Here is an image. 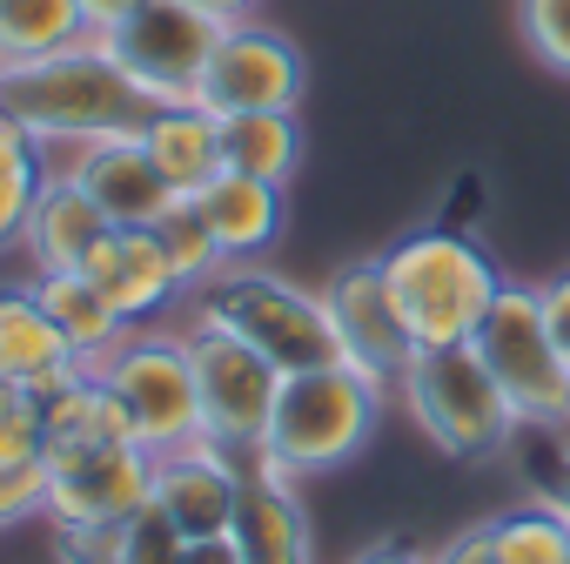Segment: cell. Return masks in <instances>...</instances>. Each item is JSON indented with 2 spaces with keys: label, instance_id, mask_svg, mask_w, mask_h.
I'll list each match as a JSON object with an SVG mask.
<instances>
[{
  "label": "cell",
  "instance_id": "cell-31",
  "mask_svg": "<svg viewBox=\"0 0 570 564\" xmlns=\"http://www.w3.org/2000/svg\"><path fill=\"white\" fill-rule=\"evenodd\" d=\"M48 510V457L28 464H0V531H14Z\"/></svg>",
  "mask_w": 570,
  "mask_h": 564
},
{
  "label": "cell",
  "instance_id": "cell-35",
  "mask_svg": "<svg viewBox=\"0 0 570 564\" xmlns=\"http://www.w3.org/2000/svg\"><path fill=\"white\" fill-rule=\"evenodd\" d=\"M181 564H242V551H235L228 531H222V537H188V544H181Z\"/></svg>",
  "mask_w": 570,
  "mask_h": 564
},
{
  "label": "cell",
  "instance_id": "cell-9",
  "mask_svg": "<svg viewBox=\"0 0 570 564\" xmlns=\"http://www.w3.org/2000/svg\"><path fill=\"white\" fill-rule=\"evenodd\" d=\"M222 28L228 21L202 14L195 0H141V8L128 21H115L101 41H108V55L121 61V75L155 108H175V101L202 95V75H208V55H215Z\"/></svg>",
  "mask_w": 570,
  "mask_h": 564
},
{
  "label": "cell",
  "instance_id": "cell-28",
  "mask_svg": "<svg viewBox=\"0 0 570 564\" xmlns=\"http://www.w3.org/2000/svg\"><path fill=\"white\" fill-rule=\"evenodd\" d=\"M517 35L537 68L570 81V0H517Z\"/></svg>",
  "mask_w": 570,
  "mask_h": 564
},
{
  "label": "cell",
  "instance_id": "cell-15",
  "mask_svg": "<svg viewBox=\"0 0 570 564\" xmlns=\"http://www.w3.org/2000/svg\"><path fill=\"white\" fill-rule=\"evenodd\" d=\"M81 275H95V290H101L135 330L155 323V317H168L175 303H188V290H181V275H175V255H168L161 228H108V242L88 255Z\"/></svg>",
  "mask_w": 570,
  "mask_h": 564
},
{
  "label": "cell",
  "instance_id": "cell-4",
  "mask_svg": "<svg viewBox=\"0 0 570 564\" xmlns=\"http://www.w3.org/2000/svg\"><path fill=\"white\" fill-rule=\"evenodd\" d=\"M188 317L235 330V337L255 343L282 377L343 363L323 290H303L296 275H275V269H262V262H228L208 290H195V310H188Z\"/></svg>",
  "mask_w": 570,
  "mask_h": 564
},
{
  "label": "cell",
  "instance_id": "cell-10",
  "mask_svg": "<svg viewBox=\"0 0 570 564\" xmlns=\"http://www.w3.org/2000/svg\"><path fill=\"white\" fill-rule=\"evenodd\" d=\"M303 88H309L303 48L282 35V28H262L248 14V21H228L222 28L195 101L208 115H255V108H303Z\"/></svg>",
  "mask_w": 570,
  "mask_h": 564
},
{
  "label": "cell",
  "instance_id": "cell-36",
  "mask_svg": "<svg viewBox=\"0 0 570 564\" xmlns=\"http://www.w3.org/2000/svg\"><path fill=\"white\" fill-rule=\"evenodd\" d=\"M350 564H423V557H416V551H410L403 537H376V544H363V551H356Z\"/></svg>",
  "mask_w": 570,
  "mask_h": 564
},
{
  "label": "cell",
  "instance_id": "cell-6",
  "mask_svg": "<svg viewBox=\"0 0 570 564\" xmlns=\"http://www.w3.org/2000/svg\"><path fill=\"white\" fill-rule=\"evenodd\" d=\"M95 377L115 390L135 444L148 450H181V444H202V390H195V363H188V337L181 330H128L101 363Z\"/></svg>",
  "mask_w": 570,
  "mask_h": 564
},
{
  "label": "cell",
  "instance_id": "cell-21",
  "mask_svg": "<svg viewBox=\"0 0 570 564\" xmlns=\"http://www.w3.org/2000/svg\"><path fill=\"white\" fill-rule=\"evenodd\" d=\"M35 290H41V303H48V317H55V330L68 337V350L95 370L135 323L95 290V275H81V269H61V275H35Z\"/></svg>",
  "mask_w": 570,
  "mask_h": 564
},
{
  "label": "cell",
  "instance_id": "cell-23",
  "mask_svg": "<svg viewBox=\"0 0 570 564\" xmlns=\"http://www.w3.org/2000/svg\"><path fill=\"white\" fill-rule=\"evenodd\" d=\"M41 424H48V450H88V444H121L135 437L115 390L95 370H75L68 383H55L41 397Z\"/></svg>",
  "mask_w": 570,
  "mask_h": 564
},
{
  "label": "cell",
  "instance_id": "cell-16",
  "mask_svg": "<svg viewBox=\"0 0 570 564\" xmlns=\"http://www.w3.org/2000/svg\"><path fill=\"white\" fill-rule=\"evenodd\" d=\"M228 537H235L242 564H316V537H309L303 490H296V477H282L268 464H248Z\"/></svg>",
  "mask_w": 570,
  "mask_h": 564
},
{
  "label": "cell",
  "instance_id": "cell-29",
  "mask_svg": "<svg viewBox=\"0 0 570 564\" xmlns=\"http://www.w3.org/2000/svg\"><path fill=\"white\" fill-rule=\"evenodd\" d=\"M48 457V424H41V390L0 383V464Z\"/></svg>",
  "mask_w": 570,
  "mask_h": 564
},
{
  "label": "cell",
  "instance_id": "cell-17",
  "mask_svg": "<svg viewBox=\"0 0 570 564\" xmlns=\"http://www.w3.org/2000/svg\"><path fill=\"white\" fill-rule=\"evenodd\" d=\"M75 370H88V363L55 330V317H48V303L35 290V275L28 282H0V383H28V390L48 397Z\"/></svg>",
  "mask_w": 570,
  "mask_h": 564
},
{
  "label": "cell",
  "instance_id": "cell-1",
  "mask_svg": "<svg viewBox=\"0 0 570 564\" xmlns=\"http://www.w3.org/2000/svg\"><path fill=\"white\" fill-rule=\"evenodd\" d=\"M0 115L21 121L41 148H81V142H101V135H141L155 101L121 75L108 41L88 35V41H75L48 61L0 75Z\"/></svg>",
  "mask_w": 570,
  "mask_h": 564
},
{
  "label": "cell",
  "instance_id": "cell-26",
  "mask_svg": "<svg viewBox=\"0 0 570 564\" xmlns=\"http://www.w3.org/2000/svg\"><path fill=\"white\" fill-rule=\"evenodd\" d=\"M483 537H490L497 564H570V517L550 497L483 517Z\"/></svg>",
  "mask_w": 570,
  "mask_h": 564
},
{
  "label": "cell",
  "instance_id": "cell-38",
  "mask_svg": "<svg viewBox=\"0 0 570 564\" xmlns=\"http://www.w3.org/2000/svg\"><path fill=\"white\" fill-rule=\"evenodd\" d=\"M195 8H202V14H215V21H248L262 0H195Z\"/></svg>",
  "mask_w": 570,
  "mask_h": 564
},
{
  "label": "cell",
  "instance_id": "cell-18",
  "mask_svg": "<svg viewBox=\"0 0 570 564\" xmlns=\"http://www.w3.org/2000/svg\"><path fill=\"white\" fill-rule=\"evenodd\" d=\"M108 215H101V202L75 182V175H48V188H41V202H35V215H28V228H21V249H28V262H35V275H61V269H88V255L108 242Z\"/></svg>",
  "mask_w": 570,
  "mask_h": 564
},
{
  "label": "cell",
  "instance_id": "cell-14",
  "mask_svg": "<svg viewBox=\"0 0 570 564\" xmlns=\"http://www.w3.org/2000/svg\"><path fill=\"white\" fill-rule=\"evenodd\" d=\"M61 175H75V182L101 202V215H108L115 228H161L168 208L181 202V195L161 182V168L148 162L141 135H101V142H81V148H68Z\"/></svg>",
  "mask_w": 570,
  "mask_h": 564
},
{
  "label": "cell",
  "instance_id": "cell-37",
  "mask_svg": "<svg viewBox=\"0 0 570 564\" xmlns=\"http://www.w3.org/2000/svg\"><path fill=\"white\" fill-rule=\"evenodd\" d=\"M135 8H141V0H81V14H88V28H95V35H108V28H115V21H128Z\"/></svg>",
  "mask_w": 570,
  "mask_h": 564
},
{
  "label": "cell",
  "instance_id": "cell-5",
  "mask_svg": "<svg viewBox=\"0 0 570 564\" xmlns=\"http://www.w3.org/2000/svg\"><path fill=\"white\" fill-rule=\"evenodd\" d=\"M410 410V424L443 450V457H497L523 424L510 410V397L497 390V377L483 370L476 343H416L403 377L390 383Z\"/></svg>",
  "mask_w": 570,
  "mask_h": 564
},
{
  "label": "cell",
  "instance_id": "cell-34",
  "mask_svg": "<svg viewBox=\"0 0 570 564\" xmlns=\"http://www.w3.org/2000/svg\"><path fill=\"white\" fill-rule=\"evenodd\" d=\"M423 564H497V551H490V537H483V524H470V531H456V537H443Z\"/></svg>",
  "mask_w": 570,
  "mask_h": 564
},
{
  "label": "cell",
  "instance_id": "cell-25",
  "mask_svg": "<svg viewBox=\"0 0 570 564\" xmlns=\"http://www.w3.org/2000/svg\"><path fill=\"white\" fill-rule=\"evenodd\" d=\"M48 175H55L48 148H41L21 121L0 115V255L21 249V228H28V215H35Z\"/></svg>",
  "mask_w": 570,
  "mask_h": 564
},
{
  "label": "cell",
  "instance_id": "cell-32",
  "mask_svg": "<svg viewBox=\"0 0 570 564\" xmlns=\"http://www.w3.org/2000/svg\"><path fill=\"white\" fill-rule=\"evenodd\" d=\"M121 524H55V551L61 564H115Z\"/></svg>",
  "mask_w": 570,
  "mask_h": 564
},
{
  "label": "cell",
  "instance_id": "cell-2",
  "mask_svg": "<svg viewBox=\"0 0 570 564\" xmlns=\"http://www.w3.org/2000/svg\"><path fill=\"white\" fill-rule=\"evenodd\" d=\"M376 262L396 296V317L416 343H470L483 330L497 290L510 282L490 262V249L463 228H410Z\"/></svg>",
  "mask_w": 570,
  "mask_h": 564
},
{
  "label": "cell",
  "instance_id": "cell-40",
  "mask_svg": "<svg viewBox=\"0 0 570 564\" xmlns=\"http://www.w3.org/2000/svg\"><path fill=\"white\" fill-rule=\"evenodd\" d=\"M563 430H570V417H563Z\"/></svg>",
  "mask_w": 570,
  "mask_h": 564
},
{
  "label": "cell",
  "instance_id": "cell-27",
  "mask_svg": "<svg viewBox=\"0 0 570 564\" xmlns=\"http://www.w3.org/2000/svg\"><path fill=\"white\" fill-rule=\"evenodd\" d=\"M161 242H168V255H175V275H181V290H188V296L208 290V282L228 269V255H222V242L208 235V222L195 215V202H175V208H168Z\"/></svg>",
  "mask_w": 570,
  "mask_h": 564
},
{
  "label": "cell",
  "instance_id": "cell-3",
  "mask_svg": "<svg viewBox=\"0 0 570 564\" xmlns=\"http://www.w3.org/2000/svg\"><path fill=\"white\" fill-rule=\"evenodd\" d=\"M383 403H390V383L363 377L356 363L296 370V377H282V397H275L262 457H248V464H268V470L296 477V484L303 477H323V470L350 464L376 437Z\"/></svg>",
  "mask_w": 570,
  "mask_h": 564
},
{
  "label": "cell",
  "instance_id": "cell-30",
  "mask_svg": "<svg viewBox=\"0 0 570 564\" xmlns=\"http://www.w3.org/2000/svg\"><path fill=\"white\" fill-rule=\"evenodd\" d=\"M181 531L155 510V504H141L128 524H121V544H115V564H181Z\"/></svg>",
  "mask_w": 570,
  "mask_h": 564
},
{
  "label": "cell",
  "instance_id": "cell-12",
  "mask_svg": "<svg viewBox=\"0 0 570 564\" xmlns=\"http://www.w3.org/2000/svg\"><path fill=\"white\" fill-rule=\"evenodd\" d=\"M323 303H330V323H336V350L343 363H356L363 377L376 383H396L416 337L403 330L396 317V296H390V282H383V262L363 255V262H343L330 282H323Z\"/></svg>",
  "mask_w": 570,
  "mask_h": 564
},
{
  "label": "cell",
  "instance_id": "cell-33",
  "mask_svg": "<svg viewBox=\"0 0 570 564\" xmlns=\"http://www.w3.org/2000/svg\"><path fill=\"white\" fill-rule=\"evenodd\" d=\"M537 303H543L550 343H557V350H563V363H570V269H557V275H543V282H537Z\"/></svg>",
  "mask_w": 570,
  "mask_h": 564
},
{
  "label": "cell",
  "instance_id": "cell-39",
  "mask_svg": "<svg viewBox=\"0 0 570 564\" xmlns=\"http://www.w3.org/2000/svg\"><path fill=\"white\" fill-rule=\"evenodd\" d=\"M563 517H570V450H563V464H557V477H550V490H543Z\"/></svg>",
  "mask_w": 570,
  "mask_h": 564
},
{
  "label": "cell",
  "instance_id": "cell-19",
  "mask_svg": "<svg viewBox=\"0 0 570 564\" xmlns=\"http://www.w3.org/2000/svg\"><path fill=\"white\" fill-rule=\"evenodd\" d=\"M195 202V215L208 222V235L222 242V255L228 262H255L262 249H275V235H282V188L275 182H255V175H242V168H222L202 195H188Z\"/></svg>",
  "mask_w": 570,
  "mask_h": 564
},
{
  "label": "cell",
  "instance_id": "cell-8",
  "mask_svg": "<svg viewBox=\"0 0 570 564\" xmlns=\"http://www.w3.org/2000/svg\"><path fill=\"white\" fill-rule=\"evenodd\" d=\"M181 337H188V363H195V390H202V437L242 464L262 457V437H268V417L282 397V370L222 323L188 317Z\"/></svg>",
  "mask_w": 570,
  "mask_h": 564
},
{
  "label": "cell",
  "instance_id": "cell-7",
  "mask_svg": "<svg viewBox=\"0 0 570 564\" xmlns=\"http://www.w3.org/2000/svg\"><path fill=\"white\" fill-rule=\"evenodd\" d=\"M483 370L497 377V390L510 397L517 424H543V430H563L570 417V363L563 350L550 343V323H543V303H537V282H503L483 330L470 337Z\"/></svg>",
  "mask_w": 570,
  "mask_h": 564
},
{
  "label": "cell",
  "instance_id": "cell-24",
  "mask_svg": "<svg viewBox=\"0 0 570 564\" xmlns=\"http://www.w3.org/2000/svg\"><path fill=\"white\" fill-rule=\"evenodd\" d=\"M88 35L95 28L81 14V0H0V75L48 61L75 41H88Z\"/></svg>",
  "mask_w": 570,
  "mask_h": 564
},
{
  "label": "cell",
  "instance_id": "cell-11",
  "mask_svg": "<svg viewBox=\"0 0 570 564\" xmlns=\"http://www.w3.org/2000/svg\"><path fill=\"white\" fill-rule=\"evenodd\" d=\"M155 450L121 437V444H88V450H48V524H128L148 504Z\"/></svg>",
  "mask_w": 570,
  "mask_h": 564
},
{
  "label": "cell",
  "instance_id": "cell-20",
  "mask_svg": "<svg viewBox=\"0 0 570 564\" xmlns=\"http://www.w3.org/2000/svg\"><path fill=\"white\" fill-rule=\"evenodd\" d=\"M141 148L148 162L161 168V182L188 202L202 195L228 162H222V115H208L202 101H175V108H155L141 121Z\"/></svg>",
  "mask_w": 570,
  "mask_h": 564
},
{
  "label": "cell",
  "instance_id": "cell-13",
  "mask_svg": "<svg viewBox=\"0 0 570 564\" xmlns=\"http://www.w3.org/2000/svg\"><path fill=\"white\" fill-rule=\"evenodd\" d=\"M242 477H248V464L228 457V450H215V444L202 437V444H181V450H155L148 504H155L181 537H222V531L235 524Z\"/></svg>",
  "mask_w": 570,
  "mask_h": 564
},
{
  "label": "cell",
  "instance_id": "cell-22",
  "mask_svg": "<svg viewBox=\"0 0 570 564\" xmlns=\"http://www.w3.org/2000/svg\"><path fill=\"white\" fill-rule=\"evenodd\" d=\"M222 162L289 188L303 168V121L296 108H255V115H222Z\"/></svg>",
  "mask_w": 570,
  "mask_h": 564
}]
</instances>
